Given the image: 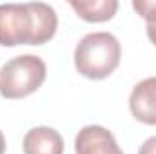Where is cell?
<instances>
[{"label":"cell","instance_id":"1","mask_svg":"<svg viewBox=\"0 0 156 154\" xmlns=\"http://www.w3.org/2000/svg\"><path fill=\"white\" fill-rule=\"evenodd\" d=\"M58 27L56 11L45 2L0 4V45H44Z\"/></svg>","mask_w":156,"mask_h":154},{"label":"cell","instance_id":"2","mask_svg":"<svg viewBox=\"0 0 156 154\" xmlns=\"http://www.w3.org/2000/svg\"><path fill=\"white\" fill-rule=\"evenodd\" d=\"M122 45L113 33H89L75 47V67L89 80H104L116 71Z\"/></svg>","mask_w":156,"mask_h":154},{"label":"cell","instance_id":"3","mask_svg":"<svg viewBox=\"0 0 156 154\" xmlns=\"http://www.w3.org/2000/svg\"><path fill=\"white\" fill-rule=\"evenodd\" d=\"M47 76L45 62L37 54H18L0 69V96L18 100L38 91Z\"/></svg>","mask_w":156,"mask_h":154},{"label":"cell","instance_id":"4","mask_svg":"<svg viewBox=\"0 0 156 154\" xmlns=\"http://www.w3.org/2000/svg\"><path fill=\"white\" fill-rule=\"evenodd\" d=\"M76 154H123L118 147L116 138L102 125H85L75 138Z\"/></svg>","mask_w":156,"mask_h":154},{"label":"cell","instance_id":"5","mask_svg":"<svg viewBox=\"0 0 156 154\" xmlns=\"http://www.w3.org/2000/svg\"><path fill=\"white\" fill-rule=\"evenodd\" d=\"M131 114L145 125H156V76L138 82L129 96Z\"/></svg>","mask_w":156,"mask_h":154},{"label":"cell","instance_id":"6","mask_svg":"<svg viewBox=\"0 0 156 154\" xmlns=\"http://www.w3.org/2000/svg\"><path fill=\"white\" fill-rule=\"evenodd\" d=\"M22 149L24 154H64V138L53 127H33L26 132Z\"/></svg>","mask_w":156,"mask_h":154},{"label":"cell","instance_id":"7","mask_svg":"<svg viewBox=\"0 0 156 154\" xmlns=\"http://www.w3.org/2000/svg\"><path fill=\"white\" fill-rule=\"evenodd\" d=\"M69 5L85 22H107L118 11V0H71Z\"/></svg>","mask_w":156,"mask_h":154},{"label":"cell","instance_id":"8","mask_svg":"<svg viewBox=\"0 0 156 154\" xmlns=\"http://www.w3.org/2000/svg\"><path fill=\"white\" fill-rule=\"evenodd\" d=\"M133 9L145 20L147 37L156 47V0H134Z\"/></svg>","mask_w":156,"mask_h":154},{"label":"cell","instance_id":"9","mask_svg":"<svg viewBox=\"0 0 156 154\" xmlns=\"http://www.w3.org/2000/svg\"><path fill=\"white\" fill-rule=\"evenodd\" d=\"M138 154H156V136L147 138V140L142 143V147H140Z\"/></svg>","mask_w":156,"mask_h":154},{"label":"cell","instance_id":"10","mask_svg":"<svg viewBox=\"0 0 156 154\" xmlns=\"http://www.w3.org/2000/svg\"><path fill=\"white\" fill-rule=\"evenodd\" d=\"M0 154H5V138L0 131Z\"/></svg>","mask_w":156,"mask_h":154}]
</instances>
